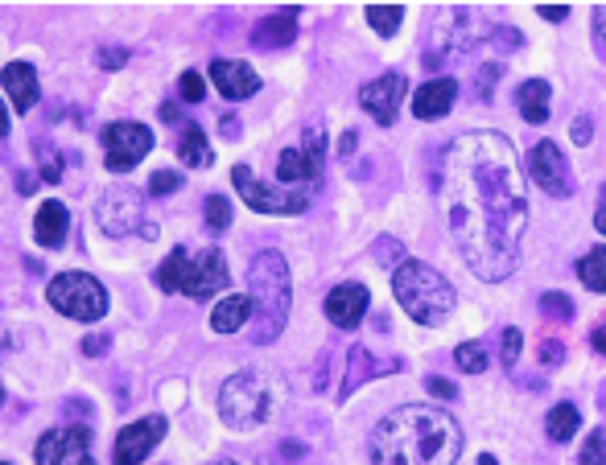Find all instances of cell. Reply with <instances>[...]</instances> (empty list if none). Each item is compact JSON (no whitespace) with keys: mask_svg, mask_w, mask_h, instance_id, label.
Segmentation results:
<instances>
[{"mask_svg":"<svg viewBox=\"0 0 606 465\" xmlns=\"http://www.w3.org/2000/svg\"><path fill=\"white\" fill-rule=\"evenodd\" d=\"M446 223L479 281H507L520 263L528 194L512 141L495 128L462 132L441 153Z\"/></svg>","mask_w":606,"mask_h":465,"instance_id":"6da1fadb","label":"cell"},{"mask_svg":"<svg viewBox=\"0 0 606 465\" xmlns=\"http://www.w3.org/2000/svg\"><path fill=\"white\" fill-rule=\"evenodd\" d=\"M459 453V421L434 404L397 408L372 432V465H454Z\"/></svg>","mask_w":606,"mask_h":465,"instance_id":"7a4b0ae2","label":"cell"},{"mask_svg":"<svg viewBox=\"0 0 606 465\" xmlns=\"http://www.w3.org/2000/svg\"><path fill=\"white\" fill-rule=\"evenodd\" d=\"M248 297H252V343L269 346L281 338L289 322V263L281 251H260L248 268Z\"/></svg>","mask_w":606,"mask_h":465,"instance_id":"3957f363","label":"cell"},{"mask_svg":"<svg viewBox=\"0 0 606 465\" xmlns=\"http://www.w3.org/2000/svg\"><path fill=\"white\" fill-rule=\"evenodd\" d=\"M285 404V379L260 371V366H244L240 375H231L228 384L219 387V416L231 428H260L269 425L272 416Z\"/></svg>","mask_w":606,"mask_h":465,"instance_id":"277c9868","label":"cell"},{"mask_svg":"<svg viewBox=\"0 0 606 465\" xmlns=\"http://www.w3.org/2000/svg\"><path fill=\"white\" fill-rule=\"evenodd\" d=\"M392 293H397L400 309H404L417 325H441L454 313V301H459L450 281L421 260L397 263V272H392Z\"/></svg>","mask_w":606,"mask_h":465,"instance_id":"5b68a950","label":"cell"},{"mask_svg":"<svg viewBox=\"0 0 606 465\" xmlns=\"http://www.w3.org/2000/svg\"><path fill=\"white\" fill-rule=\"evenodd\" d=\"M46 301L54 305L63 318H75V322H100L107 313V293L104 284L87 272H63L54 276L50 288H46Z\"/></svg>","mask_w":606,"mask_h":465,"instance_id":"8992f818","label":"cell"},{"mask_svg":"<svg viewBox=\"0 0 606 465\" xmlns=\"http://www.w3.org/2000/svg\"><path fill=\"white\" fill-rule=\"evenodd\" d=\"M231 182L244 194V203L256 210V215H301L310 198H314V185L310 190H285V185H269L256 178V169L248 165H235L231 169Z\"/></svg>","mask_w":606,"mask_h":465,"instance_id":"52a82bcc","label":"cell"},{"mask_svg":"<svg viewBox=\"0 0 606 465\" xmlns=\"http://www.w3.org/2000/svg\"><path fill=\"white\" fill-rule=\"evenodd\" d=\"M322 157H326V137H322V124H314V128H306L297 148H285L276 157V182L293 185V190H310L322 178Z\"/></svg>","mask_w":606,"mask_h":465,"instance_id":"ba28073f","label":"cell"},{"mask_svg":"<svg viewBox=\"0 0 606 465\" xmlns=\"http://www.w3.org/2000/svg\"><path fill=\"white\" fill-rule=\"evenodd\" d=\"M95 215L107 235H137L145 231V194L132 185H112Z\"/></svg>","mask_w":606,"mask_h":465,"instance_id":"9c48e42d","label":"cell"},{"mask_svg":"<svg viewBox=\"0 0 606 465\" xmlns=\"http://www.w3.org/2000/svg\"><path fill=\"white\" fill-rule=\"evenodd\" d=\"M149 148H153V132H149L145 124L116 120L104 128V153L112 173H128L137 162H145Z\"/></svg>","mask_w":606,"mask_h":465,"instance_id":"30bf717a","label":"cell"},{"mask_svg":"<svg viewBox=\"0 0 606 465\" xmlns=\"http://www.w3.org/2000/svg\"><path fill=\"white\" fill-rule=\"evenodd\" d=\"M38 465H95L91 457V428L87 425H66L46 432L38 449H34Z\"/></svg>","mask_w":606,"mask_h":465,"instance_id":"8fae6325","label":"cell"},{"mask_svg":"<svg viewBox=\"0 0 606 465\" xmlns=\"http://www.w3.org/2000/svg\"><path fill=\"white\" fill-rule=\"evenodd\" d=\"M528 173H532V182L541 185L544 194H553V198H569V194H573V169H569L565 153L553 141H541L528 153Z\"/></svg>","mask_w":606,"mask_h":465,"instance_id":"7c38bea8","label":"cell"},{"mask_svg":"<svg viewBox=\"0 0 606 465\" xmlns=\"http://www.w3.org/2000/svg\"><path fill=\"white\" fill-rule=\"evenodd\" d=\"M228 260H223V251L219 247H207V251H198V256H190L186 263V281H182V293L194 297V301H207L215 293H223L228 288Z\"/></svg>","mask_w":606,"mask_h":465,"instance_id":"4fadbf2b","label":"cell"},{"mask_svg":"<svg viewBox=\"0 0 606 465\" xmlns=\"http://www.w3.org/2000/svg\"><path fill=\"white\" fill-rule=\"evenodd\" d=\"M404 91H409V79H404L400 70H388V75H379V79L363 82L359 103H363V112H368L376 124H397Z\"/></svg>","mask_w":606,"mask_h":465,"instance_id":"5bb4252c","label":"cell"},{"mask_svg":"<svg viewBox=\"0 0 606 465\" xmlns=\"http://www.w3.org/2000/svg\"><path fill=\"white\" fill-rule=\"evenodd\" d=\"M166 416H145V421H137V425H128L120 437H116V465H141L153 453V449L162 445V437H166Z\"/></svg>","mask_w":606,"mask_h":465,"instance_id":"9a60e30c","label":"cell"},{"mask_svg":"<svg viewBox=\"0 0 606 465\" xmlns=\"http://www.w3.org/2000/svg\"><path fill=\"white\" fill-rule=\"evenodd\" d=\"M368 305H372V293H368L363 284H356V281L335 284V288L326 293V318H331L338 330H356V325L368 318Z\"/></svg>","mask_w":606,"mask_h":465,"instance_id":"2e32d148","label":"cell"},{"mask_svg":"<svg viewBox=\"0 0 606 465\" xmlns=\"http://www.w3.org/2000/svg\"><path fill=\"white\" fill-rule=\"evenodd\" d=\"M210 82L219 87L223 100H252L260 91V75L252 70L248 62H231V59H215L210 62Z\"/></svg>","mask_w":606,"mask_h":465,"instance_id":"e0dca14e","label":"cell"},{"mask_svg":"<svg viewBox=\"0 0 606 465\" xmlns=\"http://www.w3.org/2000/svg\"><path fill=\"white\" fill-rule=\"evenodd\" d=\"M392 371H400L397 359H376L368 346H356V350L347 354V375H343V384H338V396L347 400V396H356L368 379H376V375H392Z\"/></svg>","mask_w":606,"mask_h":465,"instance_id":"ac0fdd59","label":"cell"},{"mask_svg":"<svg viewBox=\"0 0 606 465\" xmlns=\"http://www.w3.org/2000/svg\"><path fill=\"white\" fill-rule=\"evenodd\" d=\"M459 100V82L454 79H429L425 87H417L413 95V116L417 120H441Z\"/></svg>","mask_w":606,"mask_h":465,"instance_id":"d6986e66","label":"cell"},{"mask_svg":"<svg viewBox=\"0 0 606 465\" xmlns=\"http://www.w3.org/2000/svg\"><path fill=\"white\" fill-rule=\"evenodd\" d=\"M4 95L9 103L17 107V112H29L38 95H42V87H38V70L29 66V62H9L4 66Z\"/></svg>","mask_w":606,"mask_h":465,"instance_id":"ffe728a7","label":"cell"},{"mask_svg":"<svg viewBox=\"0 0 606 465\" xmlns=\"http://www.w3.org/2000/svg\"><path fill=\"white\" fill-rule=\"evenodd\" d=\"M297 13H301V4H289L285 13H272V17L256 21V29H252V41L260 46V50H276V46H289L297 38Z\"/></svg>","mask_w":606,"mask_h":465,"instance_id":"44dd1931","label":"cell"},{"mask_svg":"<svg viewBox=\"0 0 606 465\" xmlns=\"http://www.w3.org/2000/svg\"><path fill=\"white\" fill-rule=\"evenodd\" d=\"M244 322H252L248 293H228L223 301L210 309V330L215 334H235V330H244Z\"/></svg>","mask_w":606,"mask_h":465,"instance_id":"7402d4cb","label":"cell"},{"mask_svg":"<svg viewBox=\"0 0 606 465\" xmlns=\"http://www.w3.org/2000/svg\"><path fill=\"white\" fill-rule=\"evenodd\" d=\"M66 227H70V215H66L63 203H42L38 206V219H34V235L42 247H63L66 243Z\"/></svg>","mask_w":606,"mask_h":465,"instance_id":"603a6c76","label":"cell"},{"mask_svg":"<svg viewBox=\"0 0 606 465\" xmlns=\"http://www.w3.org/2000/svg\"><path fill=\"white\" fill-rule=\"evenodd\" d=\"M549 82L544 79H528L516 87V107H520V116L528 124H544L549 120Z\"/></svg>","mask_w":606,"mask_h":465,"instance_id":"cb8c5ba5","label":"cell"},{"mask_svg":"<svg viewBox=\"0 0 606 465\" xmlns=\"http://www.w3.org/2000/svg\"><path fill=\"white\" fill-rule=\"evenodd\" d=\"M178 157H182V165H190V169H207V165L215 162L210 137L198 124H186V128H182V137H178Z\"/></svg>","mask_w":606,"mask_h":465,"instance_id":"d4e9b609","label":"cell"},{"mask_svg":"<svg viewBox=\"0 0 606 465\" xmlns=\"http://www.w3.org/2000/svg\"><path fill=\"white\" fill-rule=\"evenodd\" d=\"M578 281L590 293H603L606 297V243H598L594 251H585L582 260H578Z\"/></svg>","mask_w":606,"mask_h":465,"instance_id":"484cf974","label":"cell"},{"mask_svg":"<svg viewBox=\"0 0 606 465\" xmlns=\"http://www.w3.org/2000/svg\"><path fill=\"white\" fill-rule=\"evenodd\" d=\"M186 263H190L186 247H173V251L166 256V263L157 268V284H162L166 293H182V281H186Z\"/></svg>","mask_w":606,"mask_h":465,"instance_id":"4316f807","label":"cell"},{"mask_svg":"<svg viewBox=\"0 0 606 465\" xmlns=\"http://www.w3.org/2000/svg\"><path fill=\"white\" fill-rule=\"evenodd\" d=\"M578 425H582L578 408H573V404H557L553 412H549V421H544V432H549L553 441H569V437L578 432Z\"/></svg>","mask_w":606,"mask_h":465,"instance_id":"83f0119b","label":"cell"},{"mask_svg":"<svg viewBox=\"0 0 606 465\" xmlns=\"http://www.w3.org/2000/svg\"><path fill=\"white\" fill-rule=\"evenodd\" d=\"M368 21H372V29L379 38H392L400 29V21H404V9L400 4H368Z\"/></svg>","mask_w":606,"mask_h":465,"instance_id":"f1b7e54d","label":"cell"},{"mask_svg":"<svg viewBox=\"0 0 606 465\" xmlns=\"http://www.w3.org/2000/svg\"><path fill=\"white\" fill-rule=\"evenodd\" d=\"M454 363H459L466 375H482V371H487V346L482 343H462L459 350H454Z\"/></svg>","mask_w":606,"mask_h":465,"instance_id":"f546056e","label":"cell"},{"mask_svg":"<svg viewBox=\"0 0 606 465\" xmlns=\"http://www.w3.org/2000/svg\"><path fill=\"white\" fill-rule=\"evenodd\" d=\"M203 219H207L210 231H228L231 227V203L223 194H210L207 206H203Z\"/></svg>","mask_w":606,"mask_h":465,"instance_id":"4dcf8cb0","label":"cell"},{"mask_svg":"<svg viewBox=\"0 0 606 465\" xmlns=\"http://www.w3.org/2000/svg\"><path fill=\"white\" fill-rule=\"evenodd\" d=\"M582 465H606V428H594L582 445Z\"/></svg>","mask_w":606,"mask_h":465,"instance_id":"1f68e13d","label":"cell"},{"mask_svg":"<svg viewBox=\"0 0 606 465\" xmlns=\"http://www.w3.org/2000/svg\"><path fill=\"white\" fill-rule=\"evenodd\" d=\"M541 313L557 318V322H569V318H573V301H569L565 293H544V297H541Z\"/></svg>","mask_w":606,"mask_h":465,"instance_id":"d6a6232c","label":"cell"},{"mask_svg":"<svg viewBox=\"0 0 606 465\" xmlns=\"http://www.w3.org/2000/svg\"><path fill=\"white\" fill-rule=\"evenodd\" d=\"M520 346H524V334L516 325H507L500 338V354H503V366H516L520 363Z\"/></svg>","mask_w":606,"mask_h":465,"instance_id":"836d02e7","label":"cell"},{"mask_svg":"<svg viewBox=\"0 0 606 465\" xmlns=\"http://www.w3.org/2000/svg\"><path fill=\"white\" fill-rule=\"evenodd\" d=\"M38 157H42V178H46V182H59V178H63V162H59L54 144L38 141Z\"/></svg>","mask_w":606,"mask_h":465,"instance_id":"e575fe53","label":"cell"},{"mask_svg":"<svg viewBox=\"0 0 606 465\" xmlns=\"http://www.w3.org/2000/svg\"><path fill=\"white\" fill-rule=\"evenodd\" d=\"M178 185H182V173H178V169H162V173H153V182H149V194H153V198H162V194L178 190Z\"/></svg>","mask_w":606,"mask_h":465,"instance_id":"d590c367","label":"cell"},{"mask_svg":"<svg viewBox=\"0 0 606 465\" xmlns=\"http://www.w3.org/2000/svg\"><path fill=\"white\" fill-rule=\"evenodd\" d=\"M203 95H207V82H203V75H198V70H186V75H182V100L203 103Z\"/></svg>","mask_w":606,"mask_h":465,"instance_id":"8d00e7d4","label":"cell"},{"mask_svg":"<svg viewBox=\"0 0 606 465\" xmlns=\"http://www.w3.org/2000/svg\"><path fill=\"white\" fill-rule=\"evenodd\" d=\"M495 79H500V66H495V62H487V66L479 70V87H475V95H479V100H491V82Z\"/></svg>","mask_w":606,"mask_h":465,"instance_id":"74e56055","label":"cell"},{"mask_svg":"<svg viewBox=\"0 0 606 465\" xmlns=\"http://www.w3.org/2000/svg\"><path fill=\"white\" fill-rule=\"evenodd\" d=\"M562 354H565L562 343H553V338L537 346V363H541V366H557V363H562Z\"/></svg>","mask_w":606,"mask_h":465,"instance_id":"f35d334b","label":"cell"},{"mask_svg":"<svg viewBox=\"0 0 606 465\" xmlns=\"http://www.w3.org/2000/svg\"><path fill=\"white\" fill-rule=\"evenodd\" d=\"M425 387H429V396H446V400H454V396H459V387L450 384V379H441V375H429Z\"/></svg>","mask_w":606,"mask_h":465,"instance_id":"ab89813d","label":"cell"},{"mask_svg":"<svg viewBox=\"0 0 606 465\" xmlns=\"http://www.w3.org/2000/svg\"><path fill=\"white\" fill-rule=\"evenodd\" d=\"M590 132H594V124H590V116H578V120L569 124V137L578 144H590Z\"/></svg>","mask_w":606,"mask_h":465,"instance_id":"60d3db41","label":"cell"},{"mask_svg":"<svg viewBox=\"0 0 606 465\" xmlns=\"http://www.w3.org/2000/svg\"><path fill=\"white\" fill-rule=\"evenodd\" d=\"M125 62H128L125 50H100V66H104V70H116V66H125Z\"/></svg>","mask_w":606,"mask_h":465,"instance_id":"b9f144b4","label":"cell"},{"mask_svg":"<svg viewBox=\"0 0 606 465\" xmlns=\"http://www.w3.org/2000/svg\"><path fill=\"white\" fill-rule=\"evenodd\" d=\"M107 346H112V338H107V334H91V338L83 343V350H87V354H104Z\"/></svg>","mask_w":606,"mask_h":465,"instance_id":"7bdbcfd3","label":"cell"},{"mask_svg":"<svg viewBox=\"0 0 606 465\" xmlns=\"http://www.w3.org/2000/svg\"><path fill=\"white\" fill-rule=\"evenodd\" d=\"M541 17L544 21H565L569 17V9H565V4H541Z\"/></svg>","mask_w":606,"mask_h":465,"instance_id":"ee69618b","label":"cell"},{"mask_svg":"<svg viewBox=\"0 0 606 465\" xmlns=\"http://www.w3.org/2000/svg\"><path fill=\"white\" fill-rule=\"evenodd\" d=\"M594 34H598V41L606 46V4H598V9H594Z\"/></svg>","mask_w":606,"mask_h":465,"instance_id":"f6af8a7d","label":"cell"},{"mask_svg":"<svg viewBox=\"0 0 606 465\" xmlns=\"http://www.w3.org/2000/svg\"><path fill=\"white\" fill-rule=\"evenodd\" d=\"M376 256H379V260H384V263H392V260H397V256H400V247H397V243H392V240H388V243H379V251H376Z\"/></svg>","mask_w":606,"mask_h":465,"instance_id":"bcb514c9","label":"cell"},{"mask_svg":"<svg viewBox=\"0 0 606 465\" xmlns=\"http://www.w3.org/2000/svg\"><path fill=\"white\" fill-rule=\"evenodd\" d=\"M594 227H598V235H606V190L598 194V215H594Z\"/></svg>","mask_w":606,"mask_h":465,"instance_id":"7dc6e473","label":"cell"},{"mask_svg":"<svg viewBox=\"0 0 606 465\" xmlns=\"http://www.w3.org/2000/svg\"><path fill=\"white\" fill-rule=\"evenodd\" d=\"M590 346H594V350H598V354H606V325H598V330H594V334H590Z\"/></svg>","mask_w":606,"mask_h":465,"instance_id":"c3c4849f","label":"cell"},{"mask_svg":"<svg viewBox=\"0 0 606 465\" xmlns=\"http://www.w3.org/2000/svg\"><path fill=\"white\" fill-rule=\"evenodd\" d=\"M347 153H356V132H347V137L338 141V157H347Z\"/></svg>","mask_w":606,"mask_h":465,"instance_id":"681fc988","label":"cell"},{"mask_svg":"<svg viewBox=\"0 0 606 465\" xmlns=\"http://www.w3.org/2000/svg\"><path fill=\"white\" fill-rule=\"evenodd\" d=\"M479 465H500V462H495V457H491V453H482V457H479Z\"/></svg>","mask_w":606,"mask_h":465,"instance_id":"f907efd6","label":"cell"},{"mask_svg":"<svg viewBox=\"0 0 606 465\" xmlns=\"http://www.w3.org/2000/svg\"><path fill=\"white\" fill-rule=\"evenodd\" d=\"M215 465H244V462H215Z\"/></svg>","mask_w":606,"mask_h":465,"instance_id":"816d5d0a","label":"cell"},{"mask_svg":"<svg viewBox=\"0 0 606 465\" xmlns=\"http://www.w3.org/2000/svg\"><path fill=\"white\" fill-rule=\"evenodd\" d=\"M4 465H13V462H4Z\"/></svg>","mask_w":606,"mask_h":465,"instance_id":"f5cc1de1","label":"cell"}]
</instances>
